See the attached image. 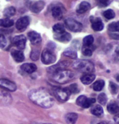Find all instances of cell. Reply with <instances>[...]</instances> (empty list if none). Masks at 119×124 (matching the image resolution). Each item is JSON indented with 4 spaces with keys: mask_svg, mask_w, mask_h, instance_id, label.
Listing matches in <instances>:
<instances>
[{
    "mask_svg": "<svg viewBox=\"0 0 119 124\" xmlns=\"http://www.w3.org/2000/svg\"><path fill=\"white\" fill-rule=\"evenodd\" d=\"M29 98L34 104L43 108H50L55 102L54 97L51 93L43 88L31 90L29 93Z\"/></svg>",
    "mask_w": 119,
    "mask_h": 124,
    "instance_id": "obj_1",
    "label": "cell"
},
{
    "mask_svg": "<svg viewBox=\"0 0 119 124\" xmlns=\"http://www.w3.org/2000/svg\"><path fill=\"white\" fill-rule=\"evenodd\" d=\"M73 67L85 74H92V72L95 71L94 64L87 60H77L73 62Z\"/></svg>",
    "mask_w": 119,
    "mask_h": 124,
    "instance_id": "obj_2",
    "label": "cell"
},
{
    "mask_svg": "<svg viewBox=\"0 0 119 124\" xmlns=\"http://www.w3.org/2000/svg\"><path fill=\"white\" fill-rule=\"evenodd\" d=\"M74 77V75L72 71L68 70H62L53 74V79L59 84H65L70 81Z\"/></svg>",
    "mask_w": 119,
    "mask_h": 124,
    "instance_id": "obj_3",
    "label": "cell"
},
{
    "mask_svg": "<svg viewBox=\"0 0 119 124\" xmlns=\"http://www.w3.org/2000/svg\"><path fill=\"white\" fill-rule=\"evenodd\" d=\"M55 96L58 100L60 101H66L69 98L71 93L69 88H57L54 90Z\"/></svg>",
    "mask_w": 119,
    "mask_h": 124,
    "instance_id": "obj_4",
    "label": "cell"
},
{
    "mask_svg": "<svg viewBox=\"0 0 119 124\" xmlns=\"http://www.w3.org/2000/svg\"><path fill=\"white\" fill-rule=\"evenodd\" d=\"M42 62L44 64L48 65V64H52L54 63L56 60L55 55L53 54V52L50 50H44L42 53Z\"/></svg>",
    "mask_w": 119,
    "mask_h": 124,
    "instance_id": "obj_5",
    "label": "cell"
},
{
    "mask_svg": "<svg viewBox=\"0 0 119 124\" xmlns=\"http://www.w3.org/2000/svg\"><path fill=\"white\" fill-rule=\"evenodd\" d=\"M64 23L67 29L72 32H80L82 29V25L81 23L73 20V19H67Z\"/></svg>",
    "mask_w": 119,
    "mask_h": 124,
    "instance_id": "obj_6",
    "label": "cell"
},
{
    "mask_svg": "<svg viewBox=\"0 0 119 124\" xmlns=\"http://www.w3.org/2000/svg\"><path fill=\"white\" fill-rule=\"evenodd\" d=\"M0 88L5 91L14 92L16 90V85L14 82L8 79H0Z\"/></svg>",
    "mask_w": 119,
    "mask_h": 124,
    "instance_id": "obj_7",
    "label": "cell"
},
{
    "mask_svg": "<svg viewBox=\"0 0 119 124\" xmlns=\"http://www.w3.org/2000/svg\"><path fill=\"white\" fill-rule=\"evenodd\" d=\"M12 41H13L14 45L19 49L20 50H24L25 47L26 38H25V37L23 36V35H19V36H16L14 37Z\"/></svg>",
    "mask_w": 119,
    "mask_h": 124,
    "instance_id": "obj_8",
    "label": "cell"
},
{
    "mask_svg": "<svg viewBox=\"0 0 119 124\" xmlns=\"http://www.w3.org/2000/svg\"><path fill=\"white\" fill-rule=\"evenodd\" d=\"M29 24V19L27 16H24V17L20 18L19 20L16 23V27L19 31H22V30L25 29Z\"/></svg>",
    "mask_w": 119,
    "mask_h": 124,
    "instance_id": "obj_9",
    "label": "cell"
},
{
    "mask_svg": "<svg viewBox=\"0 0 119 124\" xmlns=\"http://www.w3.org/2000/svg\"><path fill=\"white\" fill-rule=\"evenodd\" d=\"M69 62H68L63 61V62H60L58 64L55 65V66L51 67L50 68L48 69V71L50 72V73L54 74V73H55V72H57V71H62V70H65L67 67H69Z\"/></svg>",
    "mask_w": 119,
    "mask_h": 124,
    "instance_id": "obj_10",
    "label": "cell"
},
{
    "mask_svg": "<svg viewBox=\"0 0 119 124\" xmlns=\"http://www.w3.org/2000/svg\"><path fill=\"white\" fill-rule=\"evenodd\" d=\"M91 22H92V27L94 31L100 32L104 29V24L100 18L91 17Z\"/></svg>",
    "mask_w": 119,
    "mask_h": 124,
    "instance_id": "obj_11",
    "label": "cell"
},
{
    "mask_svg": "<svg viewBox=\"0 0 119 124\" xmlns=\"http://www.w3.org/2000/svg\"><path fill=\"white\" fill-rule=\"evenodd\" d=\"M44 6H45V3H44L43 1H36L31 3L29 8L33 12L38 13L44 8Z\"/></svg>",
    "mask_w": 119,
    "mask_h": 124,
    "instance_id": "obj_12",
    "label": "cell"
},
{
    "mask_svg": "<svg viewBox=\"0 0 119 124\" xmlns=\"http://www.w3.org/2000/svg\"><path fill=\"white\" fill-rule=\"evenodd\" d=\"M11 101V97L10 94L7 91L0 88V103H3L4 105L10 104Z\"/></svg>",
    "mask_w": 119,
    "mask_h": 124,
    "instance_id": "obj_13",
    "label": "cell"
},
{
    "mask_svg": "<svg viewBox=\"0 0 119 124\" xmlns=\"http://www.w3.org/2000/svg\"><path fill=\"white\" fill-rule=\"evenodd\" d=\"M28 37H29V41H31V43L34 44V45L40 43L42 41V37L40 36V34L34 31L29 32V33H28Z\"/></svg>",
    "mask_w": 119,
    "mask_h": 124,
    "instance_id": "obj_14",
    "label": "cell"
},
{
    "mask_svg": "<svg viewBox=\"0 0 119 124\" xmlns=\"http://www.w3.org/2000/svg\"><path fill=\"white\" fill-rule=\"evenodd\" d=\"M11 56L14 60L17 62H21L25 59V55L21 50H11Z\"/></svg>",
    "mask_w": 119,
    "mask_h": 124,
    "instance_id": "obj_15",
    "label": "cell"
},
{
    "mask_svg": "<svg viewBox=\"0 0 119 124\" xmlns=\"http://www.w3.org/2000/svg\"><path fill=\"white\" fill-rule=\"evenodd\" d=\"M21 70L28 74H32L36 71L37 66L34 63H24L21 66Z\"/></svg>",
    "mask_w": 119,
    "mask_h": 124,
    "instance_id": "obj_16",
    "label": "cell"
},
{
    "mask_svg": "<svg viewBox=\"0 0 119 124\" xmlns=\"http://www.w3.org/2000/svg\"><path fill=\"white\" fill-rule=\"evenodd\" d=\"M91 8V5L89 3L86 1H83L79 4L78 8H77V12L79 13V14H83V13H86L87 11H89Z\"/></svg>",
    "mask_w": 119,
    "mask_h": 124,
    "instance_id": "obj_17",
    "label": "cell"
},
{
    "mask_svg": "<svg viewBox=\"0 0 119 124\" xmlns=\"http://www.w3.org/2000/svg\"><path fill=\"white\" fill-rule=\"evenodd\" d=\"M95 76L93 74H85L81 77V81L83 85H90L95 80Z\"/></svg>",
    "mask_w": 119,
    "mask_h": 124,
    "instance_id": "obj_18",
    "label": "cell"
},
{
    "mask_svg": "<svg viewBox=\"0 0 119 124\" xmlns=\"http://www.w3.org/2000/svg\"><path fill=\"white\" fill-rule=\"evenodd\" d=\"M91 112L93 115L96 117H101L104 114V110L102 109V107L100 106V105H95V106H92L91 109Z\"/></svg>",
    "mask_w": 119,
    "mask_h": 124,
    "instance_id": "obj_19",
    "label": "cell"
},
{
    "mask_svg": "<svg viewBox=\"0 0 119 124\" xmlns=\"http://www.w3.org/2000/svg\"><path fill=\"white\" fill-rule=\"evenodd\" d=\"M78 119V114L75 113H69L65 116V121L67 124H75Z\"/></svg>",
    "mask_w": 119,
    "mask_h": 124,
    "instance_id": "obj_20",
    "label": "cell"
},
{
    "mask_svg": "<svg viewBox=\"0 0 119 124\" xmlns=\"http://www.w3.org/2000/svg\"><path fill=\"white\" fill-rule=\"evenodd\" d=\"M55 39L58 40L59 41H61V42H67V41H69L71 40V35L69 33H68V32L57 34L56 36H55Z\"/></svg>",
    "mask_w": 119,
    "mask_h": 124,
    "instance_id": "obj_21",
    "label": "cell"
},
{
    "mask_svg": "<svg viewBox=\"0 0 119 124\" xmlns=\"http://www.w3.org/2000/svg\"><path fill=\"white\" fill-rule=\"evenodd\" d=\"M108 111L112 114H117L119 113V105L115 102H112L107 106Z\"/></svg>",
    "mask_w": 119,
    "mask_h": 124,
    "instance_id": "obj_22",
    "label": "cell"
},
{
    "mask_svg": "<svg viewBox=\"0 0 119 124\" xmlns=\"http://www.w3.org/2000/svg\"><path fill=\"white\" fill-rule=\"evenodd\" d=\"M62 16H63V11L60 7L56 6L52 9V16L54 18L60 20V19H61Z\"/></svg>",
    "mask_w": 119,
    "mask_h": 124,
    "instance_id": "obj_23",
    "label": "cell"
},
{
    "mask_svg": "<svg viewBox=\"0 0 119 124\" xmlns=\"http://www.w3.org/2000/svg\"><path fill=\"white\" fill-rule=\"evenodd\" d=\"M14 24V21L11 19L4 18L0 20V26L3 28H10Z\"/></svg>",
    "mask_w": 119,
    "mask_h": 124,
    "instance_id": "obj_24",
    "label": "cell"
},
{
    "mask_svg": "<svg viewBox=\"0 0 119 124\" xmlns=\"http://www.w3.org/2000/svg\"><path fill=\"white\" fill-rule=\"evenodd\" d=\"M104 87V81L102 79H99L96 80L93 85V88L95 91H100L103 89V88Z\"/></svg>",
    "mask_w": 119,
    "mask_h": 124,
    "instance_id": "obj_25",
    "label": "cell"
},
{
    "mask_svg": "<svg viewBox=\"0 0 119 124\" xmlns=\"http://www.w3.org/2000/svg\"><path fill=\"white\" fill-rule=\"evenodd\" d=\"M82 52L85 56H92L93 53V48L91 46H83L82 47Z\"/></svg>",
    "mask_w": 119,
    "mask_h": 124,
    "instance_id": "obj_26",
    "label": "cell"
},
{
    "mask_svg": "<svg viewBox=\"0 0 119 124\" xmlns=\"http://www.w3.org/2000/svg\"><path fill=\"white\" fill-rule=\"evenodd\" d=\"M53 31H54L56 34H61L65 32L64 25L61 24H56L53 26Z\"/></svg>",
    "mask_w": 119,
    "mask_h": 124,
    "instance_id": "obj_27",
    "label": "cell"
},
{
    "mask_svg": "<svg viewBox=\"0 0 119 124\" xmlns=\"http://www.w3.org/2000/svg\"><path fill=\"white\" fill-rule=\"evenodd\" d=\"M16 8H13V7H9V8H6L4 10V16H6L7 17H11V16H13L16 14Z\"/></svg>",
    "mask_w": 119,
    "mask_h": 124,
    "instance_id": "obj_28",
    "label": "cell"
},
{
    "mask_svg": "<svg viewBox=\"0 0 119 124\" xmlns=\"http://www.w3.org/2000/svg\"><path fill=\"white\" fill-rule=\"evenodd\" d=\"M109 30L111 32H119V21L113 22L109 25Z\"/></svg>",
    "mask_w": 119,
    "mask_h": 124,
    "instance_id": "obj_29",
    "label": "cell"
},
{
    "mask_svg": "<svg viewBox=\"0 0 119 124\" xmlns=\"http://www.w3.org/2000/svg\"><path fill=\"white\" fill-rule=\"evenodd\" d=\"M94 42V37H93L92 35H88V36L85 37L83 39V44L84 46H91Z\"/></svg>",
    "mask_w": 119,
    "mask_h": 124,
    "instance_id": "obj_30",
    "label": "cell"
},
{
    "mask_svg": "<svg viewBox=\"0 0 119 124\" xmlns=\"http://www.w3.org/2000/svg\"><path fill=\"white\" fill-rule=\"evenodd\" d=\"M103 16H104V18L107 19V20H112V19H113L114 16H115V13H114V11L113 10L109 9V10L105 11L103 13Z\"/></svg>",
    "mask_w": 119,
    "mask_h": 124,
    "instance_id": "obj_31",
    "label": "cell"
},
{
    "mask_svg": "<svg viewBox=\"0 0 119 124\" xmlns=\"http://www.w3.org/2000/svg\"><path fill=\"white\" fill-rule=\"evenodd\" d=\"M95 102V99L93 97H91V98H87L86 99L85 101V103H84L83 105V108H89V107H91L92 106H93L94 105V103Z\"/></svg>",
    "mask_w": 119,
    "mask_h": 124,
    "instance_id": "obj_32",
    "label": "cell"
},
{
    "mask_svg": "<svg viewBox=\"0 0 119 124\" xmlns=\"http://www.w3.org/2000/svg\"><path fill=\"white\" fill-rule=\"evenodd\" d=\"M64 55L66 56V57H69L70 58H77L78 57V54H77V52L74 50H66L64 52Z\"/></svg>",
    "mask_w": 119,
    "mask_h": 124,
    "instance_id": "obj_33",
    "label": "cell"
},
{
    "mask_svg": "<svg viewBox=\"0 0 119 124\" xmlns=\"http://www.w3.org/2000/svg\"><path fill=\"white\" fill-rule=\"evenodd\" d=\"M98 101H99L101 105H105L107 101V97L104 93H100L98 96Z\"/></svg>",
    "mask_w": 119,
    "mask_h": 124,
    "instance_id": "obj_34",
    "label": "cell"
},
{
    "mask_svg": "<svg viewBox=\"0 0 119 124\" xmlns=\"http://www.w3.org/2000/svg\"><path fill=\"white\" fill-rule=\"evenodd\" d=\"M86 99H87V97H86L85 96H80V97H78V99H77V105L81 107H82L84 103H85Z\"/></svg>",
    "mask_w": 119,
    "mask_h": 124,
    "instance_id": "obj_35",
    "label": "cell"
},
{
    "mask_svg": "<svg viewBox=\"0 0 119 124\" xmlns=\"http://www.w3.org/2000/svg\"><path fill=\"white\" fill-rule=\"evenodd\" d=\"M7 45V40L6 37L3 35H0V49H3Z\"/></svg>",
    "mask_w": 119,
    "mask_h": 124,
    "instance_id": "obj_36",
    "label": "cell"
},
{
    "mask_svg": "<svg viewBox=\"0 0 119 124\" xmlns=\"http://www.w3.org/2000/svg\"><path fill=\"white\" fill-rule=\"evenodd\" d=\"M109 89H110V92L113 93V94H116L118 88V86H117L115 84L111 82V83L109 84Z\"/></svg>",
    "mask_w": 119,
    "mask_h": 124,
    "instance_id": "obj_37",
    "label": "cell"
},
{
    "mask_svg": "<svg viewBox=\"0 0 119 124\" xmlns=\"http://www.w3.org/2000/svg\"><path fill=\"white\" fill-rule=\"evenodd\" d=\"M69 91H70V93H78V91H79L78 85H77L76 84L71 85L70 86H69Z\"/></svg>",
    "mask_w": 119,
    "mask_h": 124,
    "instance_id": "obj_38",
    "label": "cell"
},
{
    "mask_svg": "<svg viewBox=\"0 0 119 124\" xmlns=\"http://www.w3.org/2000/svg\"><path fill=\"white\" fill-rule=\"evenodd\" d=\"M98 4L100 7H106L111 3V0H97Z\"/></svg>",
    "mask_w": 119,
    "mask_h": 124,
    "instance_id": "obj_39",
    "label": "cell"
},
{
    "mask_svg": "<svg viewBox=\"0 0 119 124\" xmlns=\"http://www.w3.org/2000/svg\"><path fill=\"white\" fill-rule=\"evenodd\" d=\"M30 57H31V59L33 60H38V58L39 57L38 50H33L31 54H30Z\"/></svg>",
    "mask_w": 119,
    "mask_h": 124,
    "instance_id": "obj_40",
    "label": "cell"
},
{
    "mask_svg": "<svg viewBox=\"0 0 119 124\" xmlns=\"http://www.w3.org/2000/svg\"><path fill=\"white\" fill-rule=\"evenodd\" d=\"M109 37L112 39H115V40H119V33L117 32H109Z\"/></svg>",
    "mask_w": 119,
    "mask_h": 124,
    "instance_id": "obj_41",
    "label": "cell"
},
{
    "mask_svg": "<svg viewBox=\"0 0 119 124\" xmlns=\"http://www.w3.org/2000/svg\"><path fill=\"white\" fill-rule=\"evenodd\" d=\"M113 119H114V121L116 122V123L119 124V113L115 114V116L113 117Z\"/></svg>",
    "mask_w": 119,
    "mask_h": 124,
    "instance_id": "obj_42",
    "label": "cell"
},
{
    "mask_svg": "<svg viewBox=\"0 0 119 124\" xmlns=\"http://www.w3.org/2000/svg\"><path fill=\"white\" fill-rule=\"evenodd\" d=\"M116 53L119 55V46H118V47H117V49H116Z\"/></svg>",
    "mask_w": 119,
    "mask_h": 124,
    "instance_id": "obj_43",
    "label": "cell"
},
{
    "mask_svg": "<svg viewBox=\"0 0 119 124\" xmlns=\"http://www.w3.org/2000/svg\"><path fill=\"white\" fill-rule=\"evenodd\" d=\"M116 79H117V81H118V82H119V75H118V76H117Z\"/></svg>",
    "mask_w": 119,
    "mask_h": 124,
    "instance_id": "obj_44",
    "label": "cell"
},
{
    "mask_svg": "<svg viewBox=\"0 0 119 124\" xmlns=\"http://www.w3.org/2000/svg\"><path fill=\"white\" fill-rule=\"evenodd\" d=\"M98 124H106L105 123H98Z\"/></svg>",
    "mask_w": 119,
    "mask_h": 124,
    "instance_id": "obj_45",
    "label": "cell"
},
{
    "mask_svg": "<svg viewBox=\"0 0 119 124\" xmlns=\"http://www.w3.org/2000/svg\"><path fill=\"white\" fill-rule=\"evenodd\" d=\"M45 124H51V123H45Z\"/></svg>",
    "mask_w": 119,
    "mask_h": 124,
    "instance_id": "obj_46",
    "label": "cell"
}]
</instances>
